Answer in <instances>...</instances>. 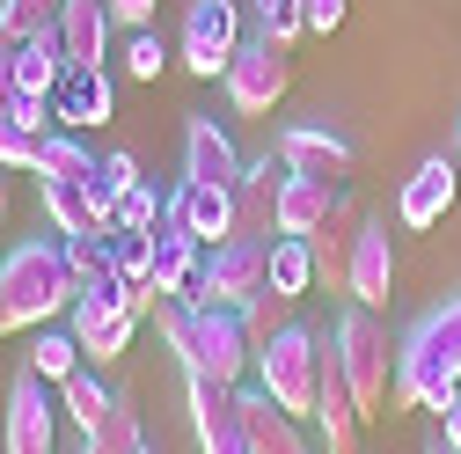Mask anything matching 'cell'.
<instances>
[{"instance_id":"obj_1","label":"cell","mask_w":461,"mask_h":454,"mask_svg":"<svg viewBox=\"0 0 461 454\" xmlns=\"http://www.w3.org/2000/svg\"><path fill=\"white\" fill-rule=\"evenodd\" d=\"M447 388H461V294H447L432 315H418L395 345V404L432 411Z\"/></svg>"},{"instance_id":"obj_2","label":"cell","mask_w":461,"mask_h":454,"mask_svg":"<svg viewBox=\"0 0 461 454\" xmlns=\"http://www.w3.org/2000/svg\"><path fill=\"white\" fill-rule=\"evenodd\" d=\"M0 301H8L15 330H44L51 315H67L81 301L67 242H15L8 257H0Z\"/></svg>"},{"instance_id":"obj_3","label":"cell","mask_w":461,"mask_h":454,"mask_svg":"<svg viewBox=\"0 0 461 454\" xmlns=\"http://www.w3.org/2000/svg\"><path fill=\"white\" fill-rule=\"evenodd\" d=\"M337 359H344V381H352V395H359V411L374 418V411H388L395 404V345H388V322H381V308H344L337 315Z\"/></svg>"},{"instance_id":"obj_4","label":"cell","mask_w":461,"mask_h":454,"mask_svg":"<svg viewBox=\"0 0 461 454\" xmlns=\"http://www.w3.org/2000/svg\"><path fill=\"white\" fill-rule=\"evenodd\" d=\"M315 381H322V330L285 322L271 345H257V388L285 418H315Z\"/></svg>"},{"instance_id":"obj_5","label":"cell","mask_w":461,"mask_h":454,"mask_svg":"<svg viewBox=\"0 0 461 454\" xmlns=\"http://www.w3.org/2000/svg\"><path fill=\"white\" fill-rule=\"evenodd\" d=\"M257 294H271V242H220L205 250V271L191 278V308H249Z\"/></svg>"},{"instance_id":"obj_6","label":"cell","mask_w":461,"mask_h":454,"mask_svg":"<svg viewBox=\"0 0 461 454\" xmlns=\"http://www.w3.org/2000/svg\"><path fill=\"white\" fill-rule=\"evenodd\" d=\"M249 367H257V345H249V330H242V308H191L184 374H205L220 388H242Z\"/></svg>"},{"instance_id":"obj_7","label":"cell","mask_w":461,"mask_h":454,"mask_svg":"<svg viewBox=\"0 0 461 454\" xmlns=\"http://www.w3.org/2000/svg\"><path fill=\"white\" fill-rule=\"evenodd\" d=\"M220 81H227V110H235V118H271L285 103V88H294V51L271 44V37H249Z\"/></svg>"},{"instance_id":"obj_8","label":"cell","mask_w":461,"mask_h":454,"mask_svg":"<svg viewBox=\"0 0 461 454\" xmlns=\"http://www.w3.org/2000/svg\"><path fill=\"white\" fill-rule=\"evenodd\" d=\"M235 51H242L235 0H191V15H184V67H191L198 81H212V74L235 67Z\"/></svg>"},{"instance_id":"obj_9","label":"cell","mask_w":461,"mask_h":454,"mask_svg":"<svg viewBox=\"0 0 461 454\" xmlns=\"http://www.w3.org/2000/svg\"><path fill=\"white\" fill-rule=\"evenodd\" d=\"M278 191H285V161L278 147L242 161V184H235V242H278Z\"/></svg>"},{"instance_id":"obj_10","label":"cell","mask_w":461,"mask_h":454,"mask_svg":"<svg viewBox=\"0 0 461 454\" xmlns=\"http://www.w3.org/2000/svg\"><path fill=\"white\" fill-rule=\"evenodd\" d=\"M51 447H59V404H51V381L23 367L8 388V454H51Z\"/></svg>"},{"instance_id":"obj_11","label":"cell","mask_w":461,"mask_h":454,"mask_svg":"<svg viewBox=\"0 0 461 454\" xmlns=\"http://www.w3.org/2000/svg\"><path fill=\"white\" fill-rule=\"evenodd\" d=\"M271 147H278V161L294 168V177H315V184H337V191H344V177H352V161H359L337 125H285Z\"/></svg>"},{"instance_id":"obj_12","label":"cell","mask_w":461,"mask_h":454,"mask_svg":"<svg viewBox=\"0 0 461 454\" xmlns=\"http://www.w3.org/2000/svg\"><path fill=\"white\" fill-rule=\"evenodd\" d=\"M191 381V432H198V454H249V425H242V404L235 388H220L205 374H184Z\"/></svg>"},{"instance_id":"obj_13","label":"cell","mask_w":461,"mask_h":454,"mask_svg":"<svg viewBox=\"0 0 461 454\" xmlns=\"http://www.w3.org/2000/svg\"><path fill=\"white\" fill-rule=\"evenodd\" d=\"M110 110H118V88H110L103 67H67L59 88H51V118H59V132H95V125H110Z\"/></svg>"},{"instance_id":"obj_14","label":"cell","mask_w":461,"mask_h":454,"mask_svg":"<svg viewBox=\"0 0 461 454\" xmlns=\"http://www.w3.org/2000/svg\"><path fill=\"white\" fill-rule=\"evenodd\" d=\"M184 177L191 184H227V191L242 184V154L205 110H184Z\"/></svg>"},{"instance_id":"obj_15","label":"cell","mask_w":461,"mask_h":454,"mask_svg":"<svg viewBox=\"0 0 461 454\" xmlns=\"http://www.w3.org/2000/svg\"><path fill=\"white\" fill-rule=\"evenodd\" d=\"M454 161L447 154H425L418 168H411V177H402V198H395V220L402 227H439L447 213H454Z\"/></svg>"},{"instance_id":"obj_16","label":"cell","mask_w":461,"mask_h":454,"mask_svg":"<svg viewBox=\"0 0 461 454\" xmlns=\"http://www.w3.org/2000/svg\"><path fill=\"white\" fill-rule=\"evenodd\" d=\"M168 213H176L205 250L235 242V191H227V184H191V177H184L176 191H168Z\"/></svg>"},{"instance_id":"obj_17","label":"cell","mask_w":461,"mask_h":454,"mask_svg":"<svg viewBox=\"0 0 461 454\" xmlns=\"http://www.w3.org/2000/svg\"><path fill=\"white\" fill-rule=\"evenodd\" d=\"M132 330H140V315H132L125 301H88V294L74 301V337H81L88 367H110V359H125Z\"/></svg>"},{"instance_id":"obj_18","label":"cell","mask_w":461,"mask_h":454,"mask_svg":"<svg viewBox=\"0 0 461 454\" xmlns=\"http://www.w3.org/2000/svg\"><path fill=\"white\" fill-rule=\"evenodd\" d=\"M147 235H154V294H191V278L205 271V242L191 235L176 213H161Z\"/></svg>"},{"instance_id":"obj_19","label":"cell","mask_w":461,"mask_h":454,"mask_svg":"<svg viewBox=\"0 0 461 454\" xmlns=\"http://www.w3.org/2000/svg\"><path fill=\"white\" fill-rule=\"evenodd\" d=\"M388 286H395V250H388V227L366 220L359 242H352V271H344V294L359 308H388Z\"/></svg>"},{"instance_id":"obj_20","label":"cell","mask_w":461,"mask_h":454,"mask_svg":"<svg viewBox=\"0 0 461 454\" xmlns=\"http://www.w3.org/2000/svg\"><path fill=\"white\" fill-rule=\"evenodd\" d=\"M359 227H366V213L337 191V205H330V220L308 235V250H315V278H330V286L344 294V271H352V242H359Z\"/></svg>"},{"instance_id":"obj_21","label":"cell","mask_w":461,"mask_h":454,"mask_svg":"<svg viewBox=\"0 0 461 454\" xmlns=\"http://www.w3.org/2000/svg\"><path fill=\"white\" fill-rule=\"evenodd\" d=\"M37 198H44V220L59 235H103L110 213L95 205V184H67V177H37Z\"/></svg>"},{"instance_id":"obj_22","label":"cell","mask_w":461,"mask_h":454,"mask_svg":"<svg viewBox=\"0 0 461 454\" xmlns=\"http://www.w3.org/2000/svg\"><path fill=\"white\" fill-rule=\"evenodd\" d=\"M235 404H242V425H249V454H315L301 440V425L285 418L264 388H235Z\"/></svg>"},{"instance_id":"obj_23","label":"cell","mask_w":461,"mask_h":454,"mask_svg":"<svg viewBox=\"0 0 461 454\" xmlns=\"http://www.w3.org/2000/svg\"><path fill=\"white\" fill-rule=\"evenodd\" d=\"M59 51H67V67H103V51H110V8L103 0H67L59 8Z\"/></svg>"},{"instance_id":"obj_24","label":"cell","mask_w":461,"mask_h":454,"mask_svg":"<svg viewBox=\"0 0 461 454\" xmlns=\"http://www.w3.org/2000/svg\"><path fill=\"white\" fill-rule=\"evenodd\" d=\"M67 264L88 301H125V271L110 257V235H67Z\"/></svg>"},{"instance_id":"obj_25","label":"cell","mask_w":461,"mask_h":454,"mask_svg":"<svg viewBox=\"0 0 461 454\" xmlns=\"http://www.w3.org/2000/svg\"><path fill=\"white\" fill-rule=\"evenodd\" d=\"M330 205H337V184H315V177H294L285 168V191H278V235H315V227L330 220Z\"/></svg>"},{"instance_id":"obj_26","label":"cell","mask_w":461,"mask_h":454,"mask_svg":"<svg viewBox=\"0 0 461 454\" xmlns=\"http://www.w3.org/2000/svg\"><path fill=\"white\" fill-rule=\"evenodd\" d=\"M59 74H67L59 30H44V37L15 44V95H37V103H51V88H59Z\"/></svg>"},{"instance_id":"obj_27","label":"cell","mask_w":461,"mask_h":454,"mask_svg":"<svg viewBox=\"0 0 461 454\" xmlns=\"http://www.w3.org/2000/svg\"><path fill=\"white\" fill-rule=\"evenodd\" d=\"M37 177H67V184H95V177H103V161H95V147H88L81 132H51V140L37 147Z\"/></svg>"},{"instance_id":"obj_28","label":"cell","mask_w":461,"mask_h":454,"mask_svg":"<svg viewBox=\"0 0 461 454\" xmlns=\"http://www.w3.org/2000/svg\"><path fill=\"white\" fill-rule=\"evenodd\" d=\"M308 286H315V250H308L301 235H278V242H271V294L301 301Z\"/></svg>"},{"instance_id":"obj_29","label":"cell","mask_w":461,"mask_h":454,"mask_svg":"<svg viewBox=\"0 0 461 454\" xmlns=\"http://www.w3.org/2000/svg\"><path fill=\"white\" fill-rule=\"evenodd\" d=\"M30 367L59 388V381H74L81 367H88V352H81V337L74 330H37V345H30Z\"/></svg>"},{"instance_id":"obj_30","label":"cell","mask_w":461,"mask_h":454,"mask_svg":"<svg viewBox=\"0 0 461 454\" xmlns=\"http://www.w3.org/2000/svg\"><path fill=\"white\" fill-rule=\"evenodd\" d=\"M132 447H147L140 411H132V395H110V411H103V425L88 432V447H81V454H132Z\"/></svg>"},{"instance_id":"obj_31","label":"cell","mask_w":461,"mask_h":454,"mask_svg":"<svg viewBox=\"0 0 461 454\" xmlns=\"http://www.w3.org/2000/svg\"><path fill=\"white\" fill-rule=\"evenodd\" d=\"M110 395H118V388H103V381H95V367H81L74 381H59V418H74L81 432H95V425H103V411H110Z\"/></svg>"},{"instance_id":"obj_32","label":"cell","mask_w":461,"mask_h":454,"mask_svg":"<svg viewBox=\"0 0 461 454\" xmlns=\"http://www.w3.org/2000/svg\"><path fill=\"white\" fill-rule=\"evenodd\" d=\"M67 0H0V44H30L44 30H59Z\"/></svg>"},{"instance_id":"obj_33","label":"cell","mask_w":461,"mask_h":454,"mask_svg":"<svg viewBox=\"0 0 461 454\" xmlns=\"http://www.w3.org/2000/svg\"><path fill=\"white\" fill-rule=\"evenodd\" d=\"M110 235V257H118L125 286H154V235L147 227H103Z\"/></svg>"},{"instance_id":"obj_34","label":"cell","mask_w":461,"mask_h":454,"mask_svg":"<svg viewBox=\"0 0 461 454\" xmlns=\"http://www.w3.org/2000/svg\"><path fill=\"white\" fill-rule=\"evenodd\" d=\"M249 8H257V37H271V44H285V51H294V37L308 30V8H301V0H249Z\"/></svg>"},{"instance_id":"obj_35","label":"cell","mask_w":461,"mask_h":454,"mask_svg":"<svg viewBox=\"0 0 461 454\" xmlns=\"http://www.w3.org/2000/svg\"><path fill=\"white\" fill-rule=\"evenodd\" d=\"M140 184H147V177H140V154H125V147H118V154H103L95 205H103V213H118V198H125V191H140Z\"/></svg>"},{"instance_id":"obj_36","label":"cell","mask_w":461,"mask_h":454,"mask_svg":"<svg viewBox=\"0 0 461 454\" xmlns=\"http://www.w3.org/2000/svg\"><path fill=\"white\" fill-rule=\"evenodd\" d=\"M285 308H294L285 294H257V301L242 308V330H249V345H271V337L285 330Z\"/></svg>"},{"instance_id":"obj_37","label":"cell","mask_w":461,"mask_h":454,"mask_svg":"<svg viewBox=\"0 0 461 454\" xmlns=\"http://www.w3.org/2000/svg\"><path fill=\"white\" fill-rule=\"evenodd\" d=\"M161 67H168V44H161L154 30H132V44H125V74H132V81H161Z\"/></svg>"},{"instance_id":"obj_38","label":"cell","mask_w":461,"mask_h":454,"mask_svg":"<svg viewBox=\"0 0 461 454\" xmlns=\"http://www.w3.org/2000/svg\"><path fill=\"white\" fill-rule=\"evenodd\" d=\"M161 213H168V198H154V184H140V191H125V198H118L110 227H154Z\"/></svg>"},{"instance_id":"obj_39","label":"cell","mask_w":461,"mask_h":454,"mask_svg":"<svg viewBox=\"0 0 461 454\" xmlns=\"http://www.w3.org/2000/svg\"><path fill=\"white\" fill-rule=\"evenodd\" d=\"M37 147H44V140H37L30 125H15L8 110H0V161H8V168H37Z\"/></svg>"},{"instance_id":"obj_40","label":"cell","mask_w":461,"mask_h":454,"mask_svg":"<svg viewBox=\"0 0 461 454\" xmlns=\"http://www.w3.org/2000/svg\"><path fill=\"white\" fill-rule=\"evenodd\" d=\"M103 8H110V23H125V30H147L161 0H103Z\"/></svg>"},{"instance_id":"obj_41","label":"cell","mask_w":461,"mask_h":454,"mask_svg":"<svg viewBox=\"0 0 461 454\" xmlns=\"http://www.w3.org/2000/svg\"><path fill=\"white\" fill-rule=\"evenodd\" d=\"M301 8H308V30H315V37H330V30L344 23V0H301Z\"/></svg>"},{"instance_id":"obj_42","label":"cell","mask_w":461,"mask_h":454,"mask_svg":"<svg viewBox=\"0 0 461 454\" xmlns=\"http://www.w3.org/2000/svg\"><path fill=\"white\" fill-rule=\"evenodd\" d=\"M432 411H439V432H447V440L461 447V388H447V395H439Z\"/></svg>"},{"instance_id":"obj_43","label":"cell","mask_w":461,"mask_h":454,"mask_svg":"<svg viewBox=\"0 0 461 454\" xmlns=\"http://www.w3.org/2000/svg\"><path fill=\"white\" fill-rule=\"evenodd\" d=\"M15 103V44H0V110Z\"/></svg>"},{"instance_id":"obj_44","label":"cell","mask_w":461,"mask_h":454,"mask_svg":"<svg viewBox=\"0 0 461 454\" xmlns=\"http://www.w3.org/2000/svg\"><path fill=\"white\" fill-rule=\"evenodd\" d=\"M8 177H15V168L0 161V227H8Z\"/></svg>"},{"instance_id":"obj_45","label":"cell","mask_w":461,"mask_h":454,"mask_svg":"<svg viewBox=\"0 0 461 454\" xmlns=\"http://www.w3.org/2000/svg\"><path fill=\"white\" fill-rule=\"evenodd\" d=\"M8 330H15V322H8V301H0V337H8Z\"/></svg>"},{"instance_id":"obj_46","label":"cell","mask_w":461,"mask_h":454,"mask_svg":"<svg viewBox=\"0 0 461 454\" xmlns=\"http://www.w3.org/2000/svg\"><path fill=\"white\" fill-rule=\"evenodd\" d=\"M454 154H461V118H454Z\"/></svg>"},{"instance_id":"obj_47","label":"cell","mask_w":461,"mask_h":454,"mask_svg":"<svg viewBox=\"0 0 461 454\" xmlns=\"http://www.w3.org/2000/svg\"><path fill=\"white\" fill-rule=\"evenodd\" d=\"M132 454H154V447H132Z\"/></svg>"}]
</instances>
